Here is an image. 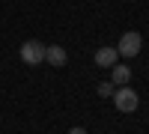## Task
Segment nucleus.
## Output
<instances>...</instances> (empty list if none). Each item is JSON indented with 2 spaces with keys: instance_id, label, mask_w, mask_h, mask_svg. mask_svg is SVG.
Segmentation results:
<instances>
[{
  "instance_id": "nucleus-1",
  "label": "nucleus",
  "mask_w": 149,
  "mask_h": 134,
  "mask_svg": "<svg viewBox=\"0 0 149 134\" xmlns=\"http://www.w3.org/2000/svg\"><path fill=\"white\" fill-rule=\"evenodd\" d=\"M137 104H140V99H137V92H134L131 87H116L113 90V107L119 113H134Z\"/></svg>"
},
{
  "instance_id": "nucleus-2",
  "label": "nucleus",
  "mask_w": 149,
  "mask_h": 134,
  "mask_svg": "<svg viewBox=\"0 0 149 134\" xmlns=\"http://www.w3.org/2000/svg\"><path fill=\"white\" fill-rule=\"evenodd\" d=\"M140 48H143V36L137 30H128V33H122V39L116 45V54L119 57H137Z\"/></svg>"
},
{
  "instance_id": "nucleus-3",
  "label": "nucleus",
  "mask_w": 149,
  "mask_h": 134,
  "mask_svg": "<svg viewBox=\"0 0 149 134\" xmlns=\"http://www.w3.org/2000/svg\"><path fill=\"white\" fill-rule=\"evenodd\" d=\"M18 57H21V63H27V66H39V63H45V45L36 42V39H27L21 45Z\"/></svg>"
},
{
  "instance_id": "nucleus-4",
  "label": "nucleus",
  "mask_w": 149,
  "mask_h": 134,
  "mask_svg": "<svg viewBox=\"0 0 149 134\" xmlns=\"http://www.w3.org/2000/svg\"><path fill=\"white\" fill-rule=\"evenodd\" d=\"M116 60H119V54H116L113 45H104V48L95 51V66H102V69H113Z\"/></svg>"
},
{
  "instance_id": "nucleus-5",
  "label": "nucleus",
  "mask_w": 149,
  "mask_h": 134,
  "mask_svg": "<svg viewBox=\"0 0 149 134\" xmlns=\"http://www.w3.org/2000/svg\"><path fill=\"white\" fill-rule=\"evenodd\" d=\"M45 63H51V66H66V48H60V45H45Z\"/></svg>"
},
{
  "instance_id": "nucleus-6",
  "label": "nucleus",
  "mask_w": 149,
  "mask_h": 134,
  "mask_svg": "<svg viewBox=\"0 0 149 134\" xmlns=\"http://www.w3.org/2000/svg\"><path fill=\"white\" fill-rule=\"evenodd\" d=\"M128 81H131V69L128 66H113L110 83H113V87H128Z\"/></svg>"
},
{
  "instance_id": "nucleus-7",
  "label": "nucleus",
  "mask_w": 149,
  "mask_h": 134,
  "mask_svg": "<svg viewBox=\"0 0 149 134\" xmlns=\"http://www.w3.org/2000/svg\"><path fill=\"white\" fill-rule=\"evenodd\" d=\"M98 95H102V99H110V95H113V83H110V81L98 83Z\"/></svg>"
},
{
  "instance_id": "nucleus-8",
  "label": "nucleus",
  "mask_w": 149,
  "mask_h": 134,
  "mask_svg": "<svg viewBox=\"0 0 149 134\" xmlns=\"http://www.w3.org/2000/svg\"><path fill=\"white\" fill-rule=\"evenodd\" d=\"M69 134H90V131H86V128H72Z\"/></svg>"
}]
</instances>
